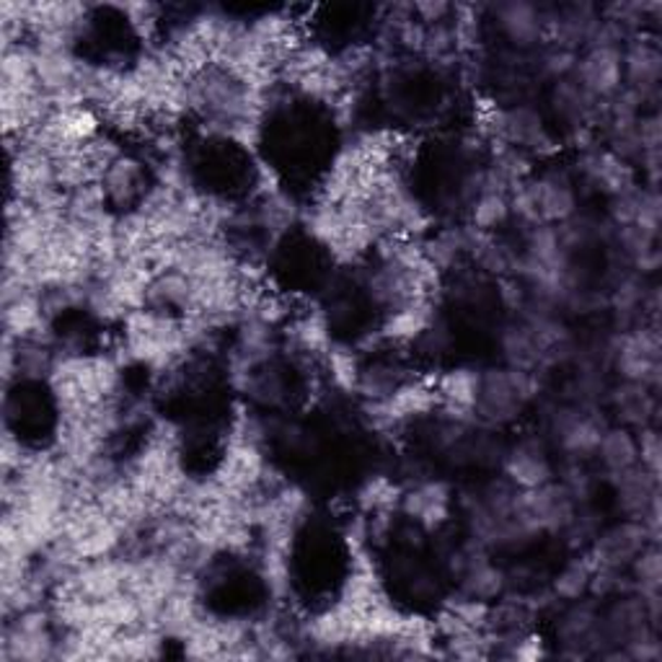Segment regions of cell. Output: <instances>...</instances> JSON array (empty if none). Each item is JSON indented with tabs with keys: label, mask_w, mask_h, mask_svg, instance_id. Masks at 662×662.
<instances>
[{
	"label": "cell",
	"mask_w": 662,
	"mask_h": 662,
	"mask_svg": "<svg viewBox=\"0 0 662 662\" xmlns=\"http://www.w3.org/2000/svg\"><path fill=\"white\" fill-rule=\"evenodd\" d=\"M331 370H334V381L344 385V389H355L360 381V372H357L355 357L350 352H331Z\"/></svg>",
	"instance_id": "25"
},
{
	"label": "cell",
	"mask_w": 662,
	"mask_h": 662,
	"mask_svg": "<svg viewBox=\"0 0 662 662\" xmlns=\"http://www.w3.org/2000/svg\"><path fill=\"white\" fill-rule=\"evenodd\" d=\"M637 448H639V464L660 479V455H662L660 434L654 430H645L637 440Z\"/></svg>",
	"instance_id": "23"
},
{
	"label": "cell",
	"mask_w": 662,
	"mask_h": 662,
	"mask_svg": "<svg viewBox=\"0 0 662 662\" xmlns=\"http://www.w3.org/2000/svg\"><path fill=\"white\" fill-rule=\"evenodd\" d=\"M523 189H526L541 225L564 223V220L575 216L577 197L575 189H572V182L564 174H547L538 179L536 184H526Z\"/></svg>",
	"instance_id": "4"
},
{
	"label": "cell",
	"mask_w": 662,
	"mask_h": 662,
	"mask_svg": "<svg viewBox=\"0 0 662 662\" xmlns=\"http://www.w3.org/2000/svg\"><path fill=\"white\" fill-rule=\"evenodd\" d=\"M451 494L443 485H422L404 497V513L425 526H438L448 517Z\"/></svg>",
	"instance_id": "13"
},
{
	"label": "cell",
	"mask_w": 662,
	"mask_h": 662,
	"mask_svg": "<svg viewBox=\"0 0 662 662\" xmlns=\"http://www.w3.org/2000/svg\"><path fill=\"white\" fill-rule=\"evenodd\" d=\"M41 321V306L34 295H21V298L5 303V329H9V336L19 334H32L34 329L39 327Z\"/></svg>",
	"instance_id": "19"
},
{
	"label": "cell",
	"mask_w": 662,
	"mask_h": 662,
	"mask_svg": "<svg viewBox=\"0 0 662 662\" xmlns=\"http://www.w3.org/2000/svg\"><path fill=\"white\" fill-rule=\"evenodd\" d=\"M616 406L621 417H624L629 425H645L647 419H650V414L654 412L650 385L626 381L624 389H618L616 393Z\"/></svg>",
	"instance_id": "18"
},
{
	"label": "cell",
	"mask_w": 662,
	"mask_h": 662,
	"mask_svg": "<svg viewBox=\"0 0 662 662\" xmlns=\"http://www.w3.org/2000/svg\"><path fill=\"white\" fill-rule=\"evenodd\" d=\"M427 327H430L427 303L417 301V303H406V306L393 310L389 323H385L383 334L389 336V340H396V342H412V340H417V336L422 334Z\"/></svg>",
	"instance_id": "15"
},
{
	"label": "cell",
	"mask_w": 662,
	"mask_h": 662,
	"mask_svg": "<svg viewBox=\"0 0 662 662\" xmlns=\"http://www.w3.org/2000/svg\"><path fill=\"white\" fill-rule=\"evenodd\" d=\"M505 471L507 479L520 489H536L551 479L549 458L536 440H523L507 453Z\"/></svg>",
	"instance_id": "8"
},
{
	"label": "cell",
	"mask_w": 662,
	"mask_h": 662,
	"mask_svg": "<svg viewBox=\"0 0 662 662\" xmlns=\"http://www.w3.org/2000/svg\"><path fill=\"white\" fill-rule=\"evenodd\" d=\"M551 430L556 434V443L572 458H585L598 451L600 438L605 427L598 422L592 414H583L577 409H562L551 419Z\"/></svg>",
	"instance_id": "6"
},
{
	"label": "cell",
	"mask_w": 662,
	"mask_h": 662,
	"mask_svg": "<svg viewBox=\"0 0 662 662\" xmlns=\"http://www.w3.org/2000/svg\"><path fill=\"white\" fill-rule=\"evenodd\" d=\"M632 569H634V577H637V583H639L641 596L660 592L662 559L658 551V543H647V547L637 554V559L632 562Z\"/></svg>",
	"instance_id": "21"
},
{
	"label": "cell",
	"mask_w": 662,
	"mask_h": 662,
	"mask_svg": "<svg viewBox=\"0 0 662 662\" xmlns=\"http://www.w3.org/2000/svg\"><path fill=\"white\" fill-rule=\"evenodd\" d=\"M434 391H438L440 402L451 406L453 412H474L476 396H479V372L466 368L451 370L448 376L440 378Z\"/></svg>",
	"instance_id": "14"
},
{
	"label": "cell",
	"mask_w": 662,
	"mask_h": 662,
	"mask_svg": "<svg viewBox=\"0 0 662 662\" xmlns=\"http://www.w3.org/2000/svg\"><path fill=\"white\" fill-rule=\"evenodd\" d=\"M261 471H265V464H261L257 443L252 438H246V434H241L236 443L231 445V451L225 453L223 464H220L218 487L228 494L238 497L257 485Z\"/></svg>",
	"instance_id": "5"
},
{
	"label": "cell",
	"mask_w": 662,
	"mask_h": 662,
	"mask_svg": "<svg viewBox=\"0 0 662 662\" xmlns=\"http://www.w3.org/2000/svg\"><path fill=\"white\" fill-rule=\"evenodd\" d=\"M510 212V205L505 199V192L485 189L474 203V228L476 231H492L494 225L505 223Z\"/></svg>",
	"instance_id": "20"
},
{
	"label": "cell",
	"mask_w": 662,
	"mask_h": 662,
	"mask_svg": "<svg viewBox=\"0 0 662 662\" xmlns=\"http://www.w3.org/2000/svg\"><path fill=\"white\" fill-rule=\"evenodd\" d=\"M500 135L507 137L510 143L517 145V148L541 150V154L543 150H551V137L547 133V127H543L541 114H538L534 107H526V103L502 112Z\"/></svg>",
	"instance_id": "7"
},
{
	"label": "cell",
	"mask_w": 662,
	"mask_h": 662,
	"mask_svg": "<svg viewBox=\"0 0 662 662\" xmlns=\"http://www.w3.org/2000/svg\"><path fill=\"white\" fill-rule=\"evenodd\" d=\"M621 65H624V81L641 99H647L650 91L658 88L662 58L658 47L650 45V41H634V45L626 47V52L621 54Z\"/></svg>",
	"instance_id": "10"
},
{
	"label": "cell",
	"mask_w": 662,
	"mask_h": 662,
	"mask_svg": "<svg viewBox=\"0 0 662 662\" xmlns=\"http://www.w3.org/2000/svg\"><path fill=\"white\" fill-rule=\"evenodd\" d=\"M505 579L502 572L492 567L485 556H471L466 559V572H464V590L468 598L476 600H489L502 590Z\"/></svg>",
	"instance_id": "16"
},
{
	"label": "cell",
	"mask_w": 662,
	"mask_h": 662,
	"mask_svg": "<svg viewBox=\"0 0 662 662\" xmlns=\"http://www.w3.org/2000/svg\"><path fill=\"white\" fill-rule=\"evenodd\" d=\"M616 481V494L618 505L624 507L626 515H632L634 520H641L647 510L652 507L654 500H660L658 494V476H652L645 466H632L624 474L613 476Z\"/></svg>",
	"instance_id": "9"
},
{
	"label": "cell",
	"mask_w": 662,
	"mask_h": 662,
	"mask_svg": "<svg viewBox=\"0 0 662 662\" xmlns=\"http://www.w3.org/2000/svg\"><path fill=\"white\" fill-rule=\"evenodd\" d=\"M538 391L536 376L526 368L489 370L479 376V396H476V414L487 422L505 425L520 414L523 404Z\"/></svg>",
	"instance_id": "1"
},
{
	"label": "cell",
	"mask_w": 662,
	"mask_h": 662,
	"mask_svg": "<svg viewBox=\"0 0 662 662\" xmlns=\"http://www.w3.org/2000/svg\"><path fill=\"white\" fill-rule=\"evenodd\" d=\"M596 455L611 476L624 474L626 468L639 464L637 440L632 438L629 430H618V427L616 430H603V438H600Z\"/></svg>",
	"instance_id": "12"
},
{
	"label": "cell",
	"mask_w": 662,
	"mask_h": 662,
	"mask_svg": "<svg viewBox=\"0 0 662 662\" xmlns=\"http://www.w3.org/2000/svg\"><path fill=\"white\" fill-rule=\"evenodd\" d=\"M295 336H298V342L306 347L308 352L323 350L327 347V323L319 316H308V319H303L298 327H295Z\"/></svg>",
	"instance_id": "22"
},
{
	"label": "cell",
	"mask_w": 662,
	"mask_h": 662,
	"mask_svg": "<svg viewBox=\"0 0 662 662\" xmlns=\"http://www.w3.org/2000/svg\"><path fill=\"white\" fill-rule=\"evenodd\" d=\"M596 567L598 564L592 556L572 559L567 567L562 569V575L556 577L554 592L564 600H579L585 592L590 590V579H592V572H596Z\"/></svg>",
	"instance_id": "17"
},
{
	"label": "cell",
	"mask_w": 662,
	"mask_h": 662,
	"mask_svg": "<svg viewBox=\"0 0 662 662\" xmlns=\"http://www.w3.org/2000/svg\"><path fill=\"white\" fill-rule=\"evenodd\" d=\"M647 541L654 543L650 534H647L645 523L641 520H626L621 526L605 530L596 538V547H592V559H596L598 567L609 569H621L626 564H632L641 549L647 547Z\"/></svg>",
	"instance_id": "3"
},
{
	"label": "cell",
	"mask_w": 662,
	"mask_h": 662,
	"mask_svg": "<svg viewBox=\"0 0 662 662\" xmlns=\"http://www.w3.org/2000/svg\"><path fill=\"white\" fill-rule=\"evenodd\" d=\"M575 81L592 99L618 94L621 81H624L621 50L616 45H590L585 58L575 65Z\"/></svg>",
	"instance_id": "2"
},
{
	"label": "cell",
	"mask_w": 662,
	"mask_h": 662,
	"mask_svg": "<svg viewBox=\"0 0 662 662\" xmlns=\"http://www.w3.org/2000/svg\"><path fill=\"white\" fill-rule=\"evenodd\" d=\"M497 19H500V26L507 34V39L515 41L517 47L536 45L547 32V16L534 3H520V0L502 3L497 9Z\"/></svg>",
	"instance_id": "11"
},
{
	"label": "cell",
	"mask_w": 662,
	"mask_h": 662,
	"mask_svg": "<svg viewBox=\"0 0 662 662\" xmlns=\"http://www.w3.org/2000/svg\"><path fill=\"white\" fill-rule=\"evenodd\" d=\"M414 11L419 13V19L427 21V24H440L448 13H451V5L448 3H417Z\"/></svg>",
	"instance_id": "26"
},
{
	"label": "cell",
	"mask_w": 662,
	"mask_h": 662,
	"mask_svg": "<svg viewBox=\"0 0 662 662\" xmlns=\"http://www.w3.org/2000/svg\"><path fill=\"white\" fill-rule=\"evenodd\" d=\"M396 500V487L389 479H372L360 492V502L370 510H383Z\"/></svg>",
	"instance_id": "24"
}]
</instances>
